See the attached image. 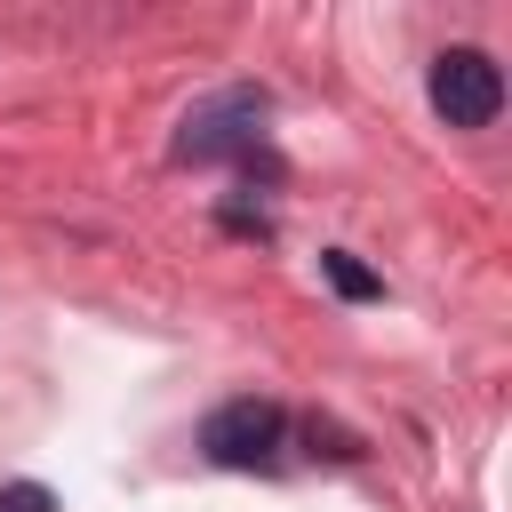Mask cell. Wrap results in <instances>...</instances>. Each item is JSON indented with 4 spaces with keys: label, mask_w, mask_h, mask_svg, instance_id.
<instances>
[{
    "label": "cell",
    "mask_w": 512,
    "mask_h": 512,
    "mask_svg": "<svg viewBox=\"0 0 512 512\" xmlns=\"http://www.w3.org/2000/svg\"><path fill=\"white\" fill-rule=\"evenodd\" d=\"M0 512H56V496L40 480H16V488H0Z\"/></svg>",
    "instance_id": "5b68a950"
},
{
    "label": "cell",
    "mask_w": 512,
    "mask_h": 512,
    "mask_svg": "<svg viewBox=\"0 0 512 512\" xmlns=\"http://www.w3.org/2000/svg\"><path fill=\"white\" fill-rule=\"evenodd\" d=\"M256 128H264V88H224V96H208V104H192L184 112V128H176V160H248L256 152Z\"/></svg>",
    "instance_id": "3957f363"
},
{
    "label": "cell",
    "mask_w": 512,
    "mask_h": 512,
    "mask_svg": "<svg viewBox=\"0 0 512 512\" xmlns=\"http://www.w3.org/2000/svg\"><path fill=\"white\" fill-rule=\"evenodd\" d=\"M280 448H288V416L272 400H256V392H240V400L200 416V456L224 464V472H272Z\"/></svg>",
    "instance_id": "6da1fadb"
},
{
    "label": "cell",
    "mask_w": 512,
    "mask_h": 512,
    "mask_svg": "<svg viewBox=\"0 0 512 512\" xmlns=\"http://www.w3.org/2000/svg\"><path fill=\"white\" fill-rule=\"evenodd\" d=\"M320 272H328V288H336L344 304H376V296H384V280H376L352 248H328V256H320Z\"/></svg>",
    "instance_id": "277c9868"
},
{
    "label": "cell",
    "mask_w": 512,
    "mask_h": 512,
    "mask_svg": "<svg viewBox=\"0 0 512 512\" xmlns=\"http://www.w3.org/2000/svg\"><path fill=\"white\" fill-rule=\"evenodd\" d=\"M432 112L448 128H488L504 112V72L488 48H440L432 56Z\"/></svg>",
    "instance_id": "7a4b0ae2"
}]
</instances>
